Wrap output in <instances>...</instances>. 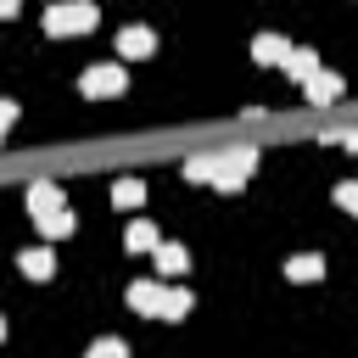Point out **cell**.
<instances>
[{"mask_svg": "<svg viewBox=\"0 0 358 358\" xmlns=\"http://www.w3.org/2000/svg\"><path fill=\"white\" fill-rule=\"evenodd\" d=\"M11 123H17V101H0V140H6Z\"/></svg>", "mask_w": 358, "mask_h": 358, "instance_id": "cell-20", "label": "cell"}, {"mask_svg": "<svg viewBox=\"0 0 358 358\" xmlns=\"http://www.w3.org/2000/svg\"><path fill=\"white\" fill-rule=\"evenodd\" d=\"M140 201H145V185H140V179H117V185H112V207L129 213V207H140Z\"/></svg>", "mask_w": 358, "mask_h": 358, "instance_id": "cell-15", "label": "cell"}, {"mask_svg": "<svg viewBox=\"0 0 358 358\" xmlns=\"http://www.w3.org/2000/svg\"><path fill=\"white\" fill-rule=\"evenodd\" d=\"M22 11V0H0V17H17Z\"/></svg>", "mask_w": 358, "mask_h": 358, "instance_id": "cell-21", "label": "cell"}, {"mask_svg": "<svg viewBox=\"0 0 358 358\" xmlns=\"http://www.w3.org/2000/svg\"><path fill=\"white\" fill-rule=\"evenodd\" d=\"M34 224H39V235H45V241L73 235V213H67V207H62V213H45V218H34Z\"/></svg>", "mask_w": 358, "mask_h": 358, "instance_id": "cell-16", "label": "cell"}, {"mask_svg": "<svg viewBox=\"0 0 358 358\" xmlns=\"http://www.w3.org/2000/svg\"><path fill=\"white\" fill-rule=\"evenodd\" d=\"M190 313V291L185 285H162V308H157V319H185Z\"/></svg>", "mask_w": 358, "mask_h": 358, "instance_id": "cell-14", "label": "cell"}, {"mask_svg": "<svg viewBox=\"0 0 358 358\" xmlns=\"http://www.w3.org/2000/svg\"><path fill=\"white\" fill-rule=\"evenodd\" d=\"M341 145H347V151H358V129H352V134H341Z\"/></svg>", "mask_w": 358, "mask_h": 358, "instance_id": "cell-22", "label": "cell"}, {"mask_svg": "<svg viewBox=\"0 0 358 358\" xmlns=\"http://www.w3.org/2000/svg\"><path fill=\"white\" fill-rule=\"evenodd\" d=\"M151 257H157V274H168V280H179V274L190 268V252H185V246H173V241H162Z\"/></svg>", "mask_w": 358, "mask_h": 358, "instance_id": "cell-8", "label": "cell"}, {"mask_svg": "<svg viewBox=\"0 0 358 358\" xmlns=\"http://www.w3.org/2000/svg\"><path fill=\"white\" fill-rule=\"evenodd\" d=\"M151 50H157V34H151V28H134V22H129V28L117 34V56H123V62H145Z\"/></svg>", "mask_w": 358, "mask_h": 358, "instance_id": "cell-4", "label": "cell"}, {"mask_svg": "<svg viewBox=\"0 0 358 358\" xmlns=\"http://www.w3.org/2000/svg\"><path fill=\"white\" fill-rule=\"evenodd\" d=\"M185 179L213 185V179H218V157H190V162H185Z\"/></svg>", "mask_w": 358, "mask_h": 358, "instance_id": "cell-17", "label": "cell"}, {"mask_svg": "<svg viewBox=\"0 0 358 358\" xmlns=\"http://www.w3.org/2000/svg\"><path fill=\"white\" fill-rule=\"evenodd\" d=\"M84 358H129V347H123L117 336H101V341H95V347L84 352Z\"/></svg>", "mask_w": 358, "mask_h": 358, "instance_id": "cell-18", "label": "cell"}, {"mask_svg": "<svg viewBox=\"0 0 358 358\" xmlns=\"http://www.w3.org/2000/svg\"><path fill=\"white\" fill-rule=\"evenodd\" d=\"M17 268H22L28 280H50V274H56V252H50V246H34V252L17 257Z\"/></svg>", "mask_w": 358, "mask_h": 358, "instance_id": "cell-9", "label": "cell"}, {"mask_svg": "<svg viewBox=\"0 0 358 358\" xmlns=\"http://www.w3.org/2000/svg\"><path fill=\"white\" fill-rule=\"evenodd\" d=\"M280 67H285V73H291V78H296V84H308V78H313V73H319V56H313V50H308V45H291V56H285V62H280Z\"/></svg>", "mask_w": 358, "mask_h": 358, "instance_id": "cell-12", "label": "cell"}, {"mask_svg": "<svg viewBox=\"0 0 358 358\" xmlns=\"http://www.w3.org/2000/svg\"><path fill=\"white\" fill-rule=\"evenodd\" d=\"M285 280H296V285H308V280H324V257H319V252H296V257L285 263Z\"/></svg>", "mask_w": 358, "mask_h": 358, "instance_id": "cell-10", "label": "cell"}, {"mask_svg": "<svg viewBox=\"0 0 358 358\" xmlns=\"http://www.w3.org/2000/svg\"><path fill=\"white\" fill-rule=\"evenodd\" d=\"M129 308L157 319V308H162V285H157V280H134V285H129Z\"/></svg>", "mask_w": 358, "mask_h": 358, "instance_id": "cell-11", "label": "cell"}, {"mask_svg": "<svg viewBox=\"0 0 358 358\" xmlns=\"http://www.w3.org/2000/svg\"><path fill=\"white\" fill-rule=\"evenodd\" d=\"M336 201H341L347 213H358V185H352V179H341V185H336Z\"/></svg>", "mask_w": 358, "mask_h": 358, "instance_id": "cell-19", "label": "cell"}, {"mask_svg": "<svg viewBox=\"0 0 358 358\" xmlns=\"http://www.w3.org/2000/svg\"><path fill=\"white\" fill-rule=\"evenodd\" d=\"M101 22V11L90 6V0H56L50 11H45V34H56V39H67V34H90Z\"/></svg>", "mask_w": 358, "mask_h": 358, "instance_id": "cell-1", "label": "cell"}, {"mask_svg": "<svg viewBox=\"0 0 358 358\" xmlns=\"http://www.w3.org/2000/svg\"><path fill=\"white\" fill-rule=\"evenodd\" d=\"M285 56H291V45H285L280 34H257V39H252V62H263V67H280Z\"/></svg>", "mask_w": 358, "mask_h": 358, "instance_id": "cell-7", "label": "cell"}, {"mask_svg": "<svg viewBox=\"0 0 358 358\" xmlns=\"http://www.w3.org/2000/svg\"><path fill=\"white\" fill-rule=\"evenodd\" d=\"M252 168H257V151H252V145H241V151H224V157H218V179H213V185H218V190H241Z\"/></svg>", "mask_w": 358, "mask_h": 358, "instance_id": "cell-2", "label": "cell"}, {"mask_svg": "<svg viewBox=\"0 0 358 358\" xmlns=\"http://www.w3.org/2000/svg\"><path fill=\"white\" fill-rule=\"evenodd\" d=\"M123 67L117 62H106V67H84V78H78V90L84 95H95V101H106V95H123Z\"/></svg>", "mask_w": 358, "mask_h": 358, "instance_id": "cell-3", "label": "cell"}, {"mask_svg": "<svg viewBox=\"0 0 358 358\" xmlns=\"http://www.w3.org/2000/svg\"><path fill=\"white\" fill-rule=\"evenodd\" d=\"M123 246H129V252H157L162 241H157V229H151V224H140V218H134V224H123Z\"/></svg>", "mask_w": 358, "mask_h": 358, "instance_id": "cell-13", "label": "cell"}, {"mask_svg": "<svg viewBox=\"0 0 358 358\" xmlns=\"http://www.w3.org/2000/svg\"><path fill=\"white\" fill-rule=\"evenodd\" d=\"M341 90H347V84H341L336 73H324V67H319V73L302 84V95H308L313 106H336V101H341Z\"/></svg>", "mask_w": 358, "mask_h": 358, "instance_id": "cell-5", "label": "cell"}, {"mask_svg": "<svg viewBox=\"0 0 358 358\" xmlns=\"http://www.w3.org/2000/svg\"><path fill=\"white\" fill-rule=\"evenodd\" d=\"M28 213H34V218L62 213V185H56V179H34V185H28Z\"/></svg>", "mask_w": 358, "mask_h": 358, "instance_id": "cell-6", "label": "cell"}, {"mask_svg": "<svg viewBox=\"0 0 358 358\" xmlns=\"http://www.w3.org/2000/svg\"><path fill=\"white\" fill-rule=\"evenodd\" d=\"M0 336H6V319H0Z\"/></svg>", "mask_w": 358, "mask_h": 358, "instance_id": "cell-23", "label": "cell"}]
</instances>
